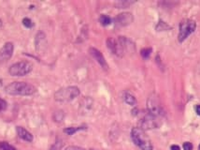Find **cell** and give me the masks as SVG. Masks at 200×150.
<instances>
[{
	"label": "cell",
	"mask_w": 200,
	"mask_h": 150,
	"mask_svg": "<svg viewBox=\"0 0 200 150\" xmlns=\"http://www.w3.org/2000/svg\"><path fill=\"white\" fill-rule=\"evenodd\" d=\"M157 127V121L155 120V116L151 115L149 112L144 115L140 121V128L142 130H152Z\"/></svg>",
	"instance_id": "cell-7"
},
{
	"label": "cell",
	"mask_w": 200,
	"mask_h": 150,
	"mask_svg": "<svg viewBox=\"0 0 200 150\" xmlns=\"http://www.w3.org/2000/svg\"><path fill=\"white\" fill-rule=\"evenodd\" d=\"M45 34L43 32H38V33L36 35V45H37V50L40 49V46H42V41H45Z\"/></svg>",
	"instance_id": "cell-14"
},
{
	"label": "cell",
	"mask_w": 200,
	"mask_h": 150,
	"mask_svg": "<svg viewBox=\"0 0 200 150\" xmlns=\"http://www.w3.org/2000/svg\"><path fill=\"white\" fill-rule=\"evenodd\" d=\"M141 56L145 59H147L150 57V55H151L152 53V48H144L141 50Z\"/></svg>",
	"instance_id": "cell-20"
},
{
	"label": "cell",
	"mask_w": 200,
	"mask_h": 150,
	"mask_svg": "<svg viewBox=\"0 0 200 150\" xmlns=\"http://www.w3.org/2000/svg\"><path fill=\"white\" fill-rule=\"evenodd\" d=\"M80 89L77 86H67L57 90L54 94V99L59 102H67L77 98L80 95Z\"/></svg>",
	"instance_id": "cell-3"
},
{
	"label": "cell",
	"mask_w": 200,
	"mask_h": 150,
	"mask_svg": "<svg viewBox=\"0 0 200 150\" xmlns=\"http://www.w3.org/2000/svg\"><path fill=\"white\" fill-rule=\"evenodd\" d=\"M198 149H199V150H200V145H199V147H198Z\"/></svg>",
	"instance_id": "cell-29"
},
{
	"label": "cell",
	"mask_w": 200,
	"mask_h": 150,
	"mask_svg": "<svg viewBox=\"0 0 200 150\" xmlns=\"http://www.w3.org/2000/svg\"><path fill=\"white\" fill-rule=\"evenodd\" d=\"M90 150H94V149H90Z\"/></svg>",
	"instance_id": "cell-30"
},
{
	"label": "cell",
	"mask_w": 200,
	"mask_h": 150,
	"mask_svg": "<svg viewBox=\"0 0 200 150\" xmlns=\"http://www.w3.org/2000/svg\"><path fill=\"white\" fill-rule=\"evenodd\" d=\"M84 128H85L83 127H69V128H65V130H64V132L66 133L67 135H73L74 133H76L77 131L84 130Z\"/></svg>",
	"instance_id": "cell-16"
},
{
	"label": "cell",
	"mask_w": 200,
	"mask_h": 150,
	"mask_svg": "<svg viewBox=\"0 0 200 150\" xmlns=\"http://www.w3.org/2000/svg\"><path fill=\"white\" fill-rule=\"evenodd\" d=\"M99 22L101 23L102 26H109V24H111V19H110V18L108 15L102 14V15L100 16V18H99Z\"/></svg>",
	"instance_id": "cell-17"
},
{
	"label": "cell",
	"mask_w": 200,
	"mask_h": 150,
	"mask_svg": "<svg viewBox=\"0 0 200 150\" xmlns=\"http://www.w3.org/2000/svg\"><path fill=\"white\" fill-rule=\"evenodd\" d=\"M123 99L127 104H129L131 106H135L137 104V99L135 98V96H133L130 93H124L123 95Z\"/></svg>",
	"instance_id": "cell-13"
},
{
	"label": "cell",
	"mask_w": 200,
	"mask_h": 150,
	"mask_svg": "<svg viewBox=\"0 0 200 150\" xmlns=\"http://www.w3.org/2000/svg\"><path fill=\"white\" fill-rule=\"evenodd\" d=\"M7 106H8V104H7L6 101L0 99V113L3 112V111H5L7 109Z\"/></svg>",
	"instance_id": "cell-23"
},
{
	"label": "cell",
	"mask_w": 200,
	"mask_h": 150,
	"mask_svg": "<svg viewBox=\"0 0 200 150\" xmlns=\"http://www.w3.org/2000/svg\"><path fill=\"white\" fill-rule=\"evenodd\" d=\"M131 138L136 145L141 150H152V144L148 135L140 128H133L131 130Z\"/></svg>",
	"instance_id": "cell-2"
},
{
	"label": "cell",
	"mask_w": 200,
	"mask_h": 150,
	"mask_svg": "<svg viewBox=\"0 0 200 150\" xmlns=\"http://www.w3.org/2000/svg\"><path fill=\"white\" fill-rule=\"evenodd\" d=\"M89 53H91V55L96 60V61H97V63L103 68V69L106 70L109 69L108 63H107L104 55H102V53L100 52L99 50H97L96 48H94V47H91L90 49H89Z\"/></svg>",
	"instance_id": "cell-11"
},
{
	"label": "cell",
	"mask_w": 200,
	"mask_h": 150,
	"mask_svg": "<svg viewBox=\"0 0 200 150\" xmlns=\"http://www.w3.org/2000/svg\"><path fill=\"white\" fill-rule=\"evenodd\" d=\"M161 26V27H159V28H157L158 30H166L167 28H168V26L165 23V22H159L158 24V26Z\"/></svg>",
	"instance_id": "cell-24"
},
{
	"label": "cell",
	"mask_w": 200,
	"mask_h": 150,
	"mask_svg": "<svg viewBox=\"0 0 200 150\" xmlns=\"http://www.w3.org/2000/svg\"><path fill=\"white\" fill-rule=\"evenodd\" d=\"M147 104H148V112L151 114V115H152L155 117L162 116L163 108L155 95H152L149 98Z\"/></svg>",
	"instance_id": "cell-6"
},
{
	"label": "cell",
	"mask_w": 200,
	"mask_h": 150,
	"mask_svg": "<svg viewBox=\"0 0 200 150\" xmlns=\"http://www.w3.org/2000/svg\"><path fill=\"white\" fill-rule=\"evenodd\" d=\"M33 70V64L30 61H20L9 67V72L11 76H24Z\"/></svg>",
	"instance_id": "cell-4"
},
{
	"label": "cell",
	"mask_w": 200,
	"mask_h": 150,
	"mask_svg": "<svg viewBox=\"0 0 200 150\" xmlns=\"http://www.w3.org/2000/svg\"><path fill=\"white\" fill-rule=\"evenodd\" d=\"M134 17L132 15V13L130 12H123L120 13L115 17L114 19V22L117 26H129V24L133 22Z\"/></svg>",
	"instance_id": "cell-8"
},
{
	"label": "cell",
	"mask_w": 200,
	"mask_h": 150,
	"mask_svg": "<svg viewBox=\"0 0 200 150\" xmlns=\"http://www.w3.org/2000/svg\"><path fill=\"white\" fill-rule=\"evenodd\" d=\"M170 149H171V150H181L180 146L177 145H171Z\"/></svg>",
	"instance_id": "cell-27"
},
{
	"label": "cell",
	"mask_w": 200,
	"mask_h": 150,
	"mask_svg": "<svg viewBox=\"0 0 200 150\" xmlns=\"http://www.w3.org/2000/svg\"><path fill=\"white\" fill-rule=\"evenodd\" d=\"M63 142L62 140H57L54 144H53L52 146H51V148H50V150H60L62 147H63Z\"/></svg>",
	"instance_id": "cell-21"
},
{
	"label": "cell",
	"mask_w": 200,
	"mask_h": 150,
	"mask_svg": "<svg viewBox=\"0 0 200 150\" xmlns=\"http://www.w3.org/2000/svg\"><path fill=\"white\" fill-rule=\"evenodd\" d=\"M0 149L1 150H16L11 145L7 142H0Z\"/></svg>",
	"instance_id": "cell-19"
},
{
	"label": "cell",
	"mask_w": 200,
	"mask_h": 150,
	"mask_svg": "<svg viewBox=\"0 0 200 150\" xmlns=\"http://www.w3.org/2000/svg\"><path fill=\"white\" fill-rule=\"evenodd\" d=\"M14 46L12 42H6L0 49V62H6L12 56Z\"/></svg>",
	"instance_id": "cell-9"
},
{
	"label": "cell",
	"mask_w": 200,
	"mask_h": 150,
	"mask_svg": "<svg viewBox=\"0 0 200 150\" xmlns=\"http://www.w3.org/2000/svg\"><path fill=\"white\" fill-rule=\"evenodd\" d=\"M53 120L55 121V122H62L63 119H64V117H65V114H64V112L62 110H59V111H56V112L53 113Z\"/></svg>",
	"instance_id": "cell-15"
},
{
	"label": "cell",
	"mask_w": 200,
	"mask_h": 150,
	"mask_svg": "<svg viewBox=\"0 0 200 150\" xmlns=\"http://www.w3.org/2000/svg\"><path fill=\"white\" fill-rule=\"evenodd\" d=\"M16 131H17V134L21 139H23V141H26L28 143H31L33 141V135H32L29 131L27 130H26L23 127H17L16 128Z\"/></svg>",
	"instance_id": "cell-12"
},
{
	"label": "cell",
	"mask_w": 200,
	"mask_h": 150,
	"mask_svg": "<svg viewBox=\"0 0 200 150\" xmlns=\"http://www.w3.org/2000/svg\"><path fill=\"white\" fill-rule=\"evenodd\" d=\"M23 24L27 28H30L33 26V23H32L31 19H29V18H24L23 20Z\"/></svg>",
	"instance_id": "cell-22"
},
{
	"label": "cell",
	"mask_w": 200,
	"mask_h": 150,
	"mask_svg": "<svg viewBox=\"0 0 200 150\" xmlns=\"http://www.w3.org/2000/svg\"><path fill=\"white\" fill-rule=\"evenodd\" d=\"M6 93L13 96H30L37 91L33 84L26 82H13L8 84L5 88Z\"/></svg>",
	"instance_id": "cell-1"
},
{
	"label": "cell",
	"mask_w": 200,
	"mask_h": 150,
	"mask_svg": "<svg viewBox=\"0 0 200 150\" xmlns=\"http://www.w3.org/2000/svg\"><path fill=\"white\" fill-rule=\"evenodd\" d=\"M65 150H86V149L79 147V146H75V145H69V146H67Z\"/></svg>",
	"instance_id": "cell-26"
},
{
	"label": "cell",
	"mask_w": 200,
	"mask_h": 150,
	"mask_svg": "<svg viewBox=\"0 0 200 150\" xmlns=\"http://www.w3.org/2000/svg\"><path fill=\"white\" fill-rule=\"evenodd\" d=\"M133 1H126V0H122V1H119L116 3V7L120 9H124V8H128L131 4H133Z\"/></svg>",
	"instance_id": "cell-18"
},
{
	"label": "cell",
	"mask_w": 200,
	"mask_h": 150,
	"mask_svg": "<svg viewBox=\"0 0 200 150\" xmlns=\"http://www.w3.org/2000/svg\"><path fill=\"white\" fill-rule=\"evenodd\" d=\"M183 149L184 150H192L193 149V145L189 142H185L183 144Z\"/></svg>",
	"instance_id": "cell-25"
},
{
	"label": "cell",
	"mask_w": 200,
	"mask_h": 150,
	"mask_svg": "<svg viewBox=\"0 0 200 150\" xmlns=\"http://www.w3.org/2000/svg\"><path fill=\"white\" fill-rule=\"evenodd\" d=\"M107 45H108V48L114 53V55H116L118 56L123 55L124 52L118 40H115V39H113V38H109L108 40H107Z\"/></svg>",
	"instance_id": "cell-10"
},
{
	"label": "cell",
	"mask_w": 200,
	"mask_h": 150,
	"mask_svg": "<svg viewBox=\"0 0 200 150\" xmlns=\"http://www.w3.org/2000/svg\"><path fill=\"white\" fill-rule=\"evenodd\" d=\"M195 112L198 116H200V105H196L195 107Z\"/></svg>",
	"instance_id": "cell-28"
},
{
	"label": "cell",
	"mask_w": 200,
	"mask_h": 150,
	"mask_svg": "<svg viewBox=\"0 0 200 150\" xmlns=\"http://www.w3.org/2000/svg\"><path fill=\"white\" fill-rule=\"evenodd\" d=\"M196 28V24L195 21L190 19H184L180 23V32H179V41L183 42L190 36L192 33H194Z\"/></svg>",
	"instance_id": "cell-5"
}]
</instances>
